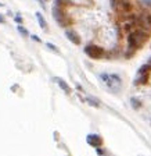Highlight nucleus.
<instances>
[{
  "label": "nucleus",
  "instance_id": "1",
  "mask_svg": "<svg viewBox=\"0 0 151 156\" xmlns=\"http://www.w3.org/2000/svg\"><path fill=\"white\" fill-rule=\"evenodd\" d=\"M100 80L112 92H118L122 88V80H121V77L118 74H107V73H103V74H100Z\"/></svg>",
  "mask_w": 151,
  "mask_h": 156
},
{
  "label": "nucleus",
  "instance_id": "2",
  "mask_svg": "<svg viewBox=\"0 0 151 156\" xmlns=\"http://www.w3.org/2000/svg\"><path fill=\"white\" fill-rule=\"evenodd\" d=\"M52 13H53V18L60 24V27H67L68 20H67V14H65L64 9H61L58 6H53Z\"/></svg>",
  "mask_w": 151,
  "mask_h": 156
},
{
  "label": "nucleus",
  "instance_id": "3",
  "mask_svg": "<svg viewBox=\"0 0 151 156\" xmlns=\"http://www.w3.org/2000/svg\"><path fill=\"white\" fill-rule=\"evenodd\" d=\"M85 53H86L90 58L99 60V58H101L104 56V49L97 45H87L86 48H85Z\"/></svg>",
  "mask_w": 151,
  "mask_h": 156
},
{
  "label": "nucleus",
  "instance_id": "4",
  "mask_svg": "<svg viewBox=\"0 0 151 156\" xmlns=\"http://www.w3.org/2000/svg\"><path fill=\"white\" fill-rule=\"evenodd\" d=\"M65 36H67L68 41H71L74 45H80V42H82L79 35H78L75 31H72V29H65Z\"/></svg>",
  "mask_w": 151,
  "mask_h": 156
},
{
  "label": "nucleus",
  "instance_id": "5",
  "mask_svg": "<svg viewBox=\"0 0 151 156\" xmlns=\"http://www.w3.org/2000/svg\"><path fill=\"white\" fill-rule=\"evenodd\" d=\"M54 82H57L58 85H60V88H61L62 91L65 92V94H71V88H69V85L67 84V82L62 80V78L60 77H54Z\"/></svg>",
  "mask_w": 151,
  "mask_h": 156
},
{
  "label": "nucleus",
  "instance_id": "6",
  "mask_svg": "<svg viewBox=\"0 0 151 156\" xmlns=\"http://www.w3.org/2000/svg\"><path fill=\"white\" fill-rule=\"evenodd\" d=\"M36 18H38V23H39V25H40V28H42L45 32H49L47 23H46L45 17H43V14L40 13V11H38V13H36Z\"/></svg>",
  "mask_w": 151,
  "mask_h": 156
},
{
  "label": "nucleus",
  "instance_id": "7",
  "mask_svg": "<svg viewBox=\"0 0 151 156\" xmlns=\"http://www.w3.org/2000/svg\"><path fill=\"white\" fill-rule=\"evenodd\" d=\"M87 142H89L90 145H93V146H99L100 144H101V138H100L99 135L92 134V135H87Z\"/></svg>",
  "mask_w": 151,
  "mask_h": 156
},
{
  "label": "nucleus",
  "instance_id": "8",
  "mask_svg": "<svg viewBox=\"0 0 151 156\" xmlns=\"http://www.w3.org/2000/svg\"><path fill=\"white\" fill-rule=\"evenodd\" d=\"M147 81H148V74L137 75V78L135 80V82H133V84H135V85H144V84H147Z\"/></svg>",
  "mask_w": 151,
  "mask_h": 156
},
{
  "label": "nucleus",
  "instance_id": "9",
  "mask_svg": "<svg viewBox=\"0 0 151 156\" xmlns=\"http://www.w3.org/2000/svg\"><path fill=\"white\" fill-rule=\"evenodd\" d=\"M150 71H151V66L147 63V64H143L142 67L139 68L137 75H146V74H150Z\"/></svg>",
  "mask_w": 151,
  "mask_h": 156
},
{
  "label": "nucleus",
  "instance_id": "10",
  "mask_svg": "<svg viewBox=\"0 0 151 156\" xmlns=\"http://www.w3.org/2000/svg\"><path fill=\"white\" fill-rule=\"evenodd\" d=\"M68 4H71L69 0H54V6H58V7H61V9H64Z\"/></svg>",
  "mask_w": 151,
  "mask_h": 156
},
{
  "label": "nucleus",
  "instance_id": "11",
  "mask_svg": "<svg viewBox=\"0 0 151 156\" xmlns=\"http://www.w3.org/2000/svg\"><path fill=\"white\" fill-rule=\"evenodd\" d=\"M130 103H132V107L133 109H136V110L142 107V102L139 101L137 98H132V99H130Z\"/></svg>",
  "mask_w": 151,
  "mask_h": 156
},
{
  "label": "nucleus",
  "instance_id": "12",
  "mask_svg": "<svg viewBox=\"0 0 151 156\" xmlns=\"http://www.w3.org/2000/svg\"><path fill=\"white\" fill-rule=\"evenodd\" d=\"M17 31H18L21 35H24V36H29V32H28V29L26 28H24L22 25H17Z\"/></svg>",
  "mask_w": 151,
  "mask_h": 156
},
{
  "label": "nucleus",
  "instance_id": "13",
  "mask_svg": "<svg viewBox=\"0 0 151 156\" xmlns=\"http://www.w3.org/2000/svg\"><path fill=\"white\" fill-rule=\"evenodd\" d=\"M87 102H89V105H92V106H94V107H99L100 105H99V101H97V99H93V98H87L86 99Z\"/></svg>",
  "mask_w": 151,
  "mask_h": 156
},
{
  "label": "nucleus",
  "instance_id": "14",
  "mask_svg": "<svg viewBox=\"0 0 151 156\" xmlns=\"http://www.w3.org/2000/svg\"><path fill=\"white\" fill-rule=\"evenodd\" d=\"M46 46H47V48L50 49V50H52V52L57 53V55H58V53H60V50H58V49H57V46H55V45H53V43L47 42V43H46Z\"/></svg>",
  "mask_w": 151,
  "mask_h": 156
},
{
  "label": "nucleus",
  "instance_id": "15",
  "mask_svg": "<svg viewBox=\"0 0 151 156\" xmlns=\"http://www.w3.org/2000/svg\"><path fill=\"white\" fill-rule=\"evenodd\" d=\"M31 39H32V41H35V42H42V41H40V38H39L38 35H31Z\"/></svg>",
  "mask_w": 151,
  "mask_h": 156
},
{
  "label": "nucleus",
  "instance_id": "16",
  "mask_svg": "<svg viewBox=\"0 0 151 156\" xmlns=\"http://www.w3.org/2000/svg\"><path fill=\"white\" fill-rule=\"evenodd\" d=\"M14 21H15L17 24H22V17H19V16H17L15 18H14Z\"/></svg>",
  "mask_w": 151,
  "mask_h": 156
},
{
  "label": "nucleus",
  "instance_id": "17",
  "mask_svg": "<svg viewBox=\"0 0 151 156\" xmlns=\"http://www.w3.org/2000/svg\"><path fill=\"white\" fill-rule=\"evenodd\" d=\"M36 2H38L39 6L42 7V9H46V6H45V0H36Z\"/></svg>",
  "mask_w": 151,
  "mask_h": 156
},
{
  "label": "nucleus",
  "instance_id": "18",
  "mask_svg": "<svg viewBox=\"0 0 151 156\" xmlns=\"http://www.w3.org/2000/svg\"><path fill=\"white\" fill-rule=\"evenodd\" d=\"M143 3H144V6L151 7V0H143Z\"/></svg>",
  "mask_w": 151,
  "mask_h": 156
},
{
  "label": "nucleus",
  "instance_id": "19",
  "mask_svg": "<svg viewBox=\"0 0 151 156\" xmlns=\"http://www.w3.org/2000/svg\"><path fill=\"white\" fill-rule=\"evenodd\" d=\"M6 23V20H4V17L3 16H0V24H4Z\"/></svg>",
  "mask_w": 151,
  "mask_h": 156
},
{
  "label": "nucleus",
  "instance_id": "20",
  "mask_svg": "<svg viewBox=\"0 0 151 156\" xmlns=\"http://www.w3.org/2000/svg\"><path fill=\"white\" fill-rule=\"evenodd\" d=\"M148 64H150V66H151V57H150V60H148Z\"/></svg>",
  "mask_w": 151,
  "mask_h": 156
},
{
  "label": "nucleus",
  "instance_id": "21",
  "mask_svg": "<svg viewBox=\"0 0 151 156\" xmlns=\"http://www.w3.org/2000/svg\"><path fill=\"white\" fill-rule=\"evenodd\" d=\"M0 6H3V3H0Z\"/></svg>",
  "mask_w": 151,
  "mask_h": 156
}]
</instances>
